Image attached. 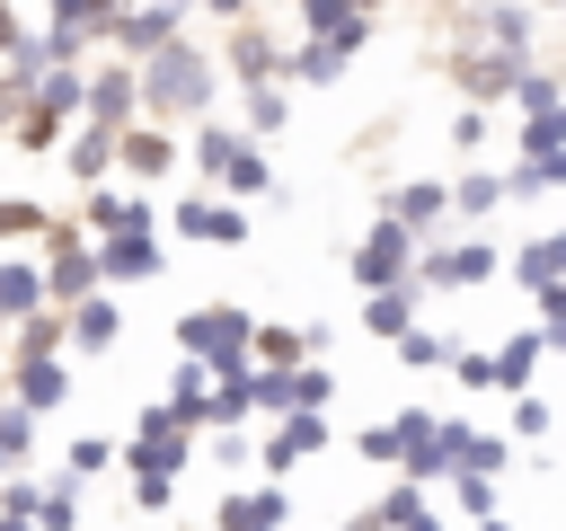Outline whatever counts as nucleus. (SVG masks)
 <instances>
[]
</instances>
